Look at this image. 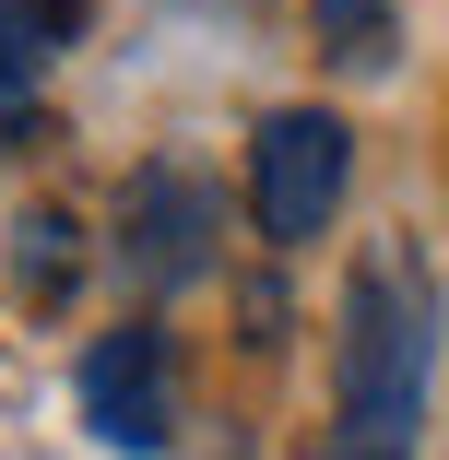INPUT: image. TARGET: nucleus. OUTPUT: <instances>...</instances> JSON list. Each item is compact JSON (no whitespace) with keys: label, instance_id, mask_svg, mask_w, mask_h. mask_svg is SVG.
<instances>
[{"label":"nucleus","instance_id":"6","mask_svg":"<svg viewBox=\"0 0 449 460\" xmlns=\"http://www.w3.org/2000/svg\"><path fill=\"white\" fill-rule=\"evenodd\" d=\"M13 236H24V307H59V296H71V271H83V248H71L83 225H71V213H24Z\"/></svg>","mask_w":449,"mask_h":460},{"label":"nucleus","instance_id":"2","mask_svg":"<svg viewBox=\"0 0 449 460\" xmlns=\"http://www.w3.org/2000/svg\"><path fill=\"white\" fill-rule=\"evenodd\" d=\"M343 177H355V130L331 107H273L248 130V213L273 248H308L343 213Z\"/></svg>","mask_w":449,"mask_h":460},{"label":"nucleus","instance_id":"8","mask_svg":"<svg viewBox=\"0 0 449 460\" xmlns=\"http://www.w3.org/2000/svg\"><path fill=\"white\" fill-rule=\"evenodd\" d=\"M13 142H36V71L0 59V154H13Z\"/></svg>","mask_w":449,"mask_h":460},{"label":"nucleus","instance_id":"3","mask_svg":"<svg viewBox=\"0 0 449 460\" xmlns=\"http://www.w3.org/2000/svg\"><path fill=\"white\" fill-rule=\"evenodd\" d=\"M71 402H83V425H95L107 448H166V425H177V354H166V331L154 319H119L95 354H83V378H71Z\"/></svg>","mask_w":449,"mask_h":460},{"label":"nucleus","instance_id":"4","mask_svg":"<svg viewBox=\"0 0 449 460\" xmlns=\"http://www.w3.org/2000/svg\"><path fill=\"white\" fill-rule=\"evenodd\" d=\"M119 271L142 296H177V284L213 271V190L190 165H142L119 190Z\"/></svg>","mask_w":449,"mask_h":460},{"label":"nucleus","instance_id":"1","mask_svg":"<svg viewBox=\"0 0 449 460\" xmlns=\"http://www.w3.org/2000/svg\"><path fill=\"white\" fill-rule=\"evenodd\" d=\"M437 271L414 236H379L343 271V366H331V460H414L437 390Z\"/></svg>","mask_w":449,"mask_h":460},{"label":"nucleus","instance_id":"5","mask_svg":"<svg viewBox=\"0 0 449 460\" xmlns=\"http://www.w3.org/2000/svg\"><path fill=\"white\" fill-rule=\"evenodd\" d=\"M83 13L95 0H0V59H24V71H48L71 36H83Z\"/></svg>","mask_w":449,"mask_h":460},{"label":"nucleus","instance_id":"7","mask_svg":"<svg viewBox=\"0 0 449 460\" xmlns=\"http://www.w3.org/2000/svg\"><path fill=\"white\" fill-rule=\"evenodd\" d=\"M391 13H402V0H319V48L355 59V71H379L391 59Z\"/></svg>","mask_w":449,"mask_h":460}]
</instances>
